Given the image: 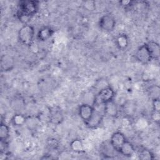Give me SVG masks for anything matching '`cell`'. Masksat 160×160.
<instances>
[{
	"mask_svg": "<svg viewBox=\"0 0 160 160\" xmlns=\"http://www.w3.org/2000/svg\"><path fill=\"white\" fill-rule=\"evenodd\" d=\"M39 1L22 0L19 1L17 16L20 20L28 19L36 14L39 9Z\"/></svg>",
	"mask_w": 160,
	"mask_h": 160,
	"instance_id": "1",
	"label": "cell"
},
{
	"mask_svg": "<svg viewBox=\"0 0 160 160\" xmlns=\"http://www.w3.org/2000/svg\"><path fill=\"white\" fill-rule=\"evenodd\" d=\"M115 92L114 89L109 86L103 87L99 90L95 96L94 104L95 106L104 105V104L114 100Z\"/></svg>",
	"mask_w": 160,
	"mask_h": 160,
	"instance_id": "2",
	"label": "cell"
},
{
	"mask_svg": "<svg viewBox=\"0 0 160 160\" xmlns=\"http://www.w3.org/2000/svg\"><path fill=\"white\" fill-rule=\"evenodd\" d=\"M34 34V27L32 25L25 24L18 31V39L22 44L29 46L33 42Z\"/></svg>",
	"mask_w": 160,
	"mask_h": 160,
	"instance_id": "3",
	"label": "cell"
},
{
	"mask_svg": "<svg viewBox=\"0 0 160 160\" xmlns=\"http://www.w3.org/2000/svg\"><path fill=\"white\" fill-rule=\"evenodd\" d=\"M116 19L114 17L110 14L102 15L99 19L98 26L99 28L104 32L112 31L116 26Z\"/></svg>",
	"mask_w": 160,
	"mask_h": 160,
	"instance_id": "4",
	"label": "cell"
},
{
	"mask_svg": "<svg viewBox=\"0 0 160 160\" xmlns=\"http://www.w3.org/2000/svg\"><path fill=\"white\" fill-rule=\"evenodd\" d=\"M134 55L135 59L142 64H148L152 60L146 43L139 47Z\"/></svg>",
	"mask_w": 160,
	"mask_h": 160,
	"instance_id": "5",
	"label": "cell"
},
{
	"mask_svg": "<svg viewBox=\"0 0 160 160\" xmlns=\"http://www.w3.org/2000/svg\"><path fill=\"white\" fill-rule=\"evenodd\" d=\"M126 140L127 139L122 132L120 131H116L112 134L110 138L109 143L113 149L116 151L118 152L120 148Z\"/></svg>",
	"mask_w": 160,
	"mask_h": 160,
	"instance_id": "6",
	"label": "cell"
},
{
	"mask_svg": "<svg viewBox=\"0 0 160 160\" xmlns=\"http://www.w3.org/2000/svg\"><path fill=\"white\" fill-rule=\"evenodd\" d=\"M49 119L52 124H59L63 121L64 116L60 107L54 106L49 109Z\"/></svg>",
	"mask_w": 160,
	"mask_h": 160,
	"instance_id": "7",
	"label": "cell"
},
{
	"mask_svg": "<svg viewBox=\"0 0 160 160\" xmlns=\"http://www.w3.org/2000/svg\"><path fill=\"white\" fill-rule=\"evenodd\" d=\"M104 116V114L103 112H101L99 110L95 109L91 118L85 123L86 126L91 129H94L99 127L103 121Z\"/></svg>",
	"mask_w": 160,
	"mask_h": 160,
	"instance_id": "8",
	"label": "cell"
},
{
	"mask_svg": "<svg viewBox=\"0 0 160 160\" xmlns=\"http://www.w3.org/2000/svg\"><path fill=\"white\" fill-rule=\"evenodd\" d=\"M94 110V106L89 104H82L79 107L78 114L84 124L91 118Z\"/></svg>",
	"mask_w": 160,
	"mask_h": 160,
	"instance_id": "9",
	"label": "cell"
},
{
	"mask_svg": "<svg viewBox=\"0 0 160 160\" xmlns=\"http://www.w3.org/2000/svg\"><path fill=\"white\" fill-rule=\"evenodd\" d=\"M1 69L2 72H8L13 69L15 65L14 58L8 54H2L1 57Z\"/></svg>",
	"mask_w": 160,
	"mask_h": 160,
	"instance_id": "10",
	"label": "cell"
},
{
	"mask_svg": "<svg viewBox=\"0 0 160 160\" xmlns=\"http://www.w3.org/2000/svg\"><path fill=\"white\" fill-rule=\"evenodd\" d=\"M54 31L49 26H44L39 29L38 31L36 38L42 42L46 41L49 39H50L54 34Z\"/></svg>",
	"mask_w": 160,
	"mask_h": 160,
	"instance_id": "11",
	"label": "cell"
},
{
	"mask_svg": "<svg viewBox=\"0 0 160 160\" xmlns=\"http://www.w3.org/2000/svg\"><path fill=\"white\" fill-rule=\"evenodd\" d=\"M103 113L104 115L110 117H116L118 114V108L114 100L104 104Z\"/></svg>",
	"mask_w": 160,
	"mask_h": 160,
	"instance_id": "12",
	"label": "cell"
},
{
	"mask_svg": "<svg viewBox=\"0 0 160 160\" xmlns=\"http://www.w3.org/2000/svg\"><path fill=\"white\" fill-rule=\"evenodd\" d=\"M146 44L150 52L152 59L158 60L160 55V46L159 43L156 41H151Z\"/></svg>",
	"mask_w": 160,
	"mask_h": 160,
	"instance_id": "13",
	"label": "cell"
},
{
	"mask_svg": "<svg viewBox=\"0 0 160 160\" xmlns=\"http://www.w3.org/2000/svg\"><path fill=\"white\" fill-rule=\"evenodd\" d=\"M118 152L125 157H131L135 152V148L131 142L126 140L119 149Z\"/></svg>",
	"mask_w": 160,
	"mask_h": 160,
	"instance_id": "14",
	"label": "cell"
},
{
	"mask_svg": "<svg viewBox=\"0 0 160 160\" xmlns=\"http://www.w3.org/2000/svg\"><path fill=\"white\" fill-rule=\"evenodd\" d=\"M115 42L119 49L124 50L129 44L128 37L126 34L121 33L116 37Z\"/></svg>",
	"mask_w": 160,
	"mask_h": 160,
	"instance_id": "15",
	"label": "cell"
},
{
	"mask_svg": "<svg viewBox=\"0 0 160 160\" xmlns=\"http://www.w3.org/2000/svg\"><path fill=\"white\" fill-rule=\"evenodd\" d=\"M9 134L10 130L8 125L1 121L0 124V141H7L9 137Z\"/></svg>",
	"mask_w": 160,
	"mask_h": 160,
	"instance_id": "16",
	"label": "cell"
},
{
	"mask_svg": "<svg viewBox=\"0 0 160 160\" xmlns=\"http://www.w3.org/2000/svg\"><path fill=\"white\" fill-rule=\"evenodd\" d=\"M26 121L25 116L22 114H16L11 119V122L15 126H22L26 122Z\"/></svg>",
	"mask_w": 160,
	"mask_h": 160,
	"instance_id": "17",
	"label": "cell"
},
{
	"mask_svg": "<svg viewBox=\"0 0 160 160\" xmlns=\"http://www.w3.org/2000/svg\"><path fill=\"white\" fill-rule=\"evenodd\" d=\"M70 147L75 152H81L83 151V144L79 139L72 140L70 143Z\"/></svg>",
	"mask_w": 160,
	"mask_h": 160,
	"instance_id": "18",
	"label": "cell"
},
{
	"mask_svg": "<svg viewBox=\"0 0 160 160\" xmlns=\"http://www.w3.org/2000/svg\"><path fill=\"white\" fill-rule=\"evenodd\" d=\"M138 157L140 159H153L154 158L152 152L147 149H142L139 152Z\"/></svg>",
	"mask_w": 160,
	"mask_h": 160,
	"instance_id": "19",
	"label": "cell"
},
{
	"mask_svg": "<svg viewBox=\"0 0 160 160\" xmlns=\"http://www.w3.org/2000/svg\"><path fill=\"white\" fill-rule=\"evenodd\" d=\"M152 109L153 111L159 112L160 111V102L159 98H156L152 99Z\"/></svg>",
	"mask_w": 160,
	"mask_h": 160,
	"instance_id": "20",
	"label": "cell"
},
{
	"mask_svg": "<svg viewBox=\"0 0 160 160\" xmlns=\"http://www.w3.org/2000/svg\"><path fill=\"white\" fill-rule=\"evenodd\" d=\"M151 118L157 124H159V120H160V116H159V112L153 111L151 114Z\"/></svg>",
	"mask_w": 160,
	"mask_h": 160,
	"instance_id": "21",
	"label": "cell"
},
{
	"mask_svg": "<svg viewBox=\"0 0 160 160\" xmlns=\"http://www.w3.org/2000/svg\"><path fill=\"white\" fill-rule=\"evenodd\" d=\"M119 4L124 8H128L129 7L132 5H133V3L134 2V1H119Z\"/></svg>",
	"mask_w": 160,
	"mask_h": 160,
	"instance_id": "22",
	"label": "cell"
}]
</instances>
